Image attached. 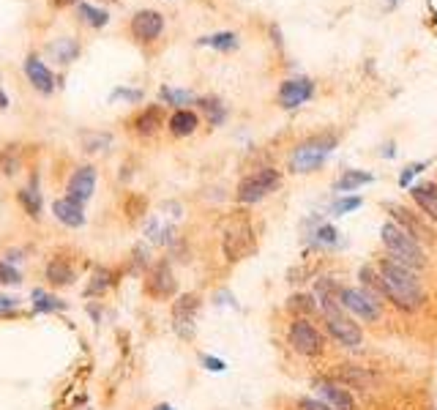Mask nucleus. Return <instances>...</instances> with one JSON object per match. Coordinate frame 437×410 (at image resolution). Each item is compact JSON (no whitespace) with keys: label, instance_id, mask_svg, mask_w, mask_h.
Returning <instances> with one entry per match:
<instances>
[{"label":"nucleus","instance_id":"nucleus-1","mask_svg":"<svg viewBox=\"0 0 437 410\" xmlns=\"http://www.w3.org/2000/svg\"><path fill=\"white\" fill-rule=\"evenodd\" d=\"M374 266H377L380 276H383L388 301L394 303L396 309H402V312H416V309L423 306L426 293H423V287H421V282H419V271L396 263L394 257H380Z\"/></svg>","mask_w":437,"mask_h":410},{"label":"nucleus","instance_id":"nucleus-2","mask_svg":"<svg viewBox=\"0 0 437 410\" xmlns=\"http://www.w3.org/2000/svg\"><path fill=\"white\" fill-rule=\"evenodd\" d=\"M380 241H383L385 252H388V257H394L396 263H402V266L413 268V271H423L426 268V252L421 247V241H416L413 235H407V232L396 225V222H383V227H380Z\"/></svg>","mask_w":437,"mask_h":410},{"label":"nucleus","instance_id":"nucleus-3","mask_svg":"<svg viewBox=\"0 0 437 410\" xmlns=\"http://www.w3.org/2000/svg\"><path fill=\"white\" fill-rule=\"evenodd\" d=\"M333 151H336V137H331V134L309 137V140L296 145V151L290 156V170L298 173V176L301 173H315V170H320L328 161Z\"/></svg>","mask_w":437,"mask_h":410},{"label":"nucleus","instance_id":"nucleus-4","mask_svg":"<svg viewBox=\"0 0 437 410\" xmlns=\"http://www.w3.org/2000/svg\"><path fill=\"white\" fill-rule=\"evenodd\" d=\"M279 186H281L279 170H274V167H260V170L249 173V176L238 183L235 197H238L241 205H254V203L265 200L268 195H274Z\"/></svg>","mask_w":437,"mask_h":410},{"label":"nucleus","instance_id":"nucleus-5","mask_svg":"<svg viewBox=\"0 0 437 410\" xmlns=\"http://www.w3.org/2000/svg\"><path fill=\"white\" fill-rule=\"evenodd\" d=\"M287 339H290V347L303 358H315L325 350V337L320 334L315 323H309L306 318H298L290 323Z\"/></svg>","mask_w":437,"mask_h":410},{"label":"nucleus","instance_id":"nucleus-6","mask_svg":"<svg viewBox=\"0 0 437 410\" xmlns=\"http://www.w3.org/2000/svg\"><path fill=\"white\" fill-rule=\"evenodd\" d=\"M339 301L347 309L355 320L364 323H377L383 315V306L374 296H369L364 287H342L339 290Z\"/></svg>","mask_w":437,"mask_h":410},{"label":"nucleus","instance_id":"nucleus-7","mask_svg":"<svg viewBox=\"0 0 437 410\" xmlns=\"http://www.w3.org/2000/svg\"><path fill=\"white\" fill-rule=\"evenodd\" d=\"M197 312H200V298L194 293H183L173 303V328L180 339H194L197 331Z\"/></svg>","mask_w":437,"mask_h":410},{"label":"nucleus","instance_id":"nucleus-8","mask_svg":"<svg viewBox=\"0 0 437 410\" xmlns=\"http://www.w3.org/2000/svg\"><path fill=\"white\" fill-rule=\"evenodd\" d=\"M385 211H388V216H391V222H396V225H399L407 235H413L416 241H421V244H432V241H435L432 227H429L419 214H413L410 208L396 205V203H385Z\"/></svg>","mask_w":437,"mask_h":410},{"label":"nucleus","instance_id":"nucleus-9","mask_svg":"<svg viewBox=\"0 0 437 410\" xmlns=\"http://www.w3.org/2000/svg\"><path fill=\"white\" fill-rule=\"evenodd\" d=\"M254 247V238H252V227H249V222L246 219H235L232 225H230L225 235H222V249L227 254V260H241L246 257V252H252Z\"/></svg>","mask_w":437,"mask_h":410},{"label":"nucleus","instance_id":"nucleus-10","mask_svg":"<svg viewBox=\"0 0 437 410\" xmlns=\"http://www.w3.org/2000/svg\"><path fill=\"white\" fill-rule=\"evenodd\" d=\"M312 389L317 392V399H323L333 410H355V396L347 392V386H342L333 377H315Z\"/></svg>","mask_w":437,"mask_h":410},{"label":"nucleus","instance_id":"nucleus-11","mask_svg":"<svg viewBox=\"0 0 437 410\" xmlns=\"http://www.w3.org/2000/svg\"><path fill=\"white\" fill-rule=\"evenodd\" d=\"M96 167H90V164H82V167H77L74 170V176L69 178V186H66V197L74 200V203H80V205H85L87 200L93 197L96 192Z\"/></svg>","mask_w":437,"mask_h":410},{"label":"nucleus","instance_id":"nucleus-12","mask_svg":"<svg viewBox=\"0 0 437 410\" xmlns=\"http://www.w3.org/2000/svg\"><path fill=\"white\" fill-rule=\"evenodd\" d=\"M145 290H148V296H153V298H173L178 285H175V274L170 263H156V266L151 268V274H148V279H145Z\"/></svg>","mask_w":437,"mask_h":410},{"label":"nucleus","instance_id":"nucleus-13","mask_svg":"<svg viewBox=\"0 0 437 410\" xmlns=\"http://www.w3.org/2000/svg\"><path fill=\"white\" fill-rule=\"evenodd\" d=\"M312 93H315V82H312V80H306V77L287 80V82H281V88H279V104L284 109H296V107H301L306 99H312Z\"/></svg>","mask_w":437,"mask_h":410},{"label":"nucleus","instance_id":"nucleus-14","mask_svg":"<svg viewBox=\"0 0 437 410\" xmlns=\"http://www.w3.org/2000/svg\"><path fill=\"white\" fill-rule=\"evenodd\" d=\"M161 31H164V17L153 9H145L131 19V33L140 41H153V38L161 36Z\"/></svg>","mask_w":437,"mask_h":410},{"label":"nucleus","instance_id":"nucleus-15","mask_svg":"<svg viewBox=\"0 0 437 410\" xmlns=\"http://www.w3.org/2000/svg\"><path fill=\"white\" fill-rule=\"evenodd\" d=\"M336 380L342 383V386H347V389H372L374 386V374L369 372L367 367H358V364H339V369H336Z\"/></svg>","mask_w":437,"mask_h":410},{"label":"nucleus","instance_id":"nucleus-16","mask_svg":"<svg viewBox=\"0 0 437 410\" xmlns=\"http://www.w3.org/2000/svg\"><path fill=\"white\" fill-rule=\"evenodd\" d=\"M410 195L416 200L423 214L429 216L432 222H437V183L435 180H421L416 186H410Z\"/></svg>","mask_w":437,"mask_h":410},{"label":"nucleus","instance_id":"nucleus-17","mask_svg":"<svg viewBox=\"0 0 437 410\" xmlns=\"http://www.w3.org/2000/svg\"><path fill=\"white\" fill-rule=\"evenodd\" d=\"M53 214H55V219H58L60 225H66V227H82V225H85V211H82V205L74 203V200H69V197L55 200Z\"/></svg>","mask_w":437,"mask_h":410},{"label":"nucleus","instance_id":"nucleus-18","mask_svg":"<svg viewBox=\"0 0 437 410\" xmlns=\"http://www.w3.org/2000/svg\"><path fill=\"white\" fill-rule=\"evenodd\" d=\"M25 74H28V80L33 82L36 90H41V93H50L55 88V77L53 72L44 66V60H38V58H28L25 60Z\"/></svg>","mask_w":437,"mask_h":410},{"label":"nucleus","instance_id":"nucleus-19","mask_svg":"<svg viewBox=\"0 0 437 410\" xmlns=\"http://www.w3.org/2000/svg\"><path fill=\"white\" fill-rule=\"evenodd\" d=\"M44 276L53 287H66L74 282V266L66 257H53L44 268Z\"/></svg>","mask_w":437,"mask_h":410},{"label":"nucleus","instance_id":"nucleus-20","mask_svg":"<svg viewBox=\"0 0 437 410\" xmlns=\"http://www.w3.org/2000/svg\"><path fill=\"white\" fill-rule=\"evenodd\" d=\"M358 279H361V287L367 290L369 296H374L377 301H388V296H385L383 276H380L377 266H372V263L361 266V271H358Z\"/></svg>","mask_w":437,"mask_h":410},{"label":"nucleus","instance_id":"nucleus-21","mask_svg":"<svg viewBox=\"0 0 437 410\" xmlns=\"http://www.w3.org/2000/svg\"><path fill=\"white\" fill-rule=\"evenodd\" d=\"M372 180H374L372 173H364V170H345L342 178L333 183V192H358L361 186H367Z\"/></svg>","mask_w":437,"mask_h":410},{"label":"nucleus","instance_id":"nucleus-22","mask_svg":"<svg viewBox=\"0 0 437 410\" xmlns=\"http://www.w3.org/2000/svg\"><path fill=\"white\" fill-rule=\"evenodd\" d=\"M197 126H200V118L194 115L192 109H178L170 118V131L175 137H189V134L197 131Z\"/></svg>","mask_w":437,"mask_h":410},{"label":"nucleus","instance_id":"nucleus-23","mask_svg":"<svg viewBox=\"0 0 437 410\" xmlns=\"http://www.w3.org/2000/svg\"><path fill=\"white\" fill-rule=\"evenodd\" d=\"M145 235H148V241H153V244H173L175 238V227L173 225H167V222H161V219H151L148 222V227H145Z\"/></svg>","mask_w":437,"mask_h":410},{"label":"nucleus","instance_id":"nucleus-24","mask_svg":"<svg viewBox=\"0 0 437 410\" xmlns=\"http://www.w3.org/2000/svg\"><path fill=\"white\" fill-rule=\"evenodd\" d=\"M33 312H44V315H50V312H63L66 309V301L63 298H58L53 293H44V290H33Z\"/></svg>","mask_w":437,"mask_h":410},{"label":"nucleus","instance_id":"nucleus-25","mask_svg":"<svg viewBox=\"0 0 437 410\" xmlns=\"http://www.w3.org/2000/svg\"><path fill=\"white\" fill-rule=\"evenodd\" d=\"M158 124H161V109L148 107V109H142L140 115L134 118V131L148 137V134H153V131H156Z\"/></svg>","mask_w":437,"mask_h":410},{"label":"nucleus","instance_id":"nucleus-26","mask_svg":"<svg viewBox=\"0 0 437 410\" xmlns=\"http://www.w3.org/2000/svg\"><path fill=\"white\" fill-rule=\"evenodd\" d=\"M17 200H19V205L28 211L31 219H38V216H41V195L36 192V183L22 186V189L17 192Z\"/></svg>","mask_w":437,"mask_h":410},{"label":"nucleus","instance_id":"nucleus-27","mask_svg":"<svg viewBox=\"0 0 437 410\" xmlns=\"http://www.w3.org/2000/svg\"><path fill=\"white\" fill-rule=\"evenodd\" d=\"M200 107H203V112L208 115V124L210 126H222L225 124V104L216 99V96H205V99H200Z\"/></svg>","mask_w":437,"mask_h":410},{"label":"nucleus","instance_id":"nucleus-28","mask_svg":"<svg viewBox=\"0 0 437 410\" xmlns=\"http://www.w3.org/2000/svg\"><path fill=\"white\" fill-rule=\"evenodd\" d=\"M53 55L58 63H71L80 55V44L74 38H58L53 44Z\"/></svg>","mask_w":437,"mask_h":410},{"label":"nucleus","instance_id":"nucleus-29","mask_svg":"<svg viewBox=\"0 0 437 410\" xmlns=\"http://www.w3.org/2000/svg\"><path fill=\"white\" fill-rule=\"evenodd\" d=\"M200 44L205 47H213V50H235L238 47V36L232 31H225V33H213V36H203Z\"/></svg>","mask_w":437,"mask_h":410},{"label":"nucleus","instance_id":"nucleus-30","mask_svg":"<svg viewBox=\"0 0 437 410\" xmlns=\"http://www.w3.org/2000/svg\"><path fill=\"white\" fill-rule=\"evenodd\" d=\"M80 17H82V22L93 25V28H104L107 22H109V14H107V11H102V9H93V6H87V3L80 6Z\"/></svg>","mask_w":437,"mask_h":410},{"label":"nucleus","instance_id":"nucleus-31","mask_svg":"<svg viewBox=\"0 0 437 410\" xmlns=\"http://www.w3.org/2000/svg\"><path fill=\"white\" fill-rule=\"evenodd\" d=\"M109 285H112V274H109L107 268H96V274H93V282L87 285L85 296H99V293H104Z\"/></svg>","mask_w":437,"mask_h":410},{"label":"nucleus","instance_id":"nucleus-32","mask_svg":"<svg viewBox=\"0 0 437 410\" xmlns=\"http://www.w3.org/2000/svg\"><path fill=\"white\" fill-rule=\"evenodd\" d=\"M287 306L293 309V312H312L317 306V296L315 293H301V296H293Z\"/></svg>","mask_w":437,"mask_h":410},{"label":"nucleus","instance_id":"nucleus-33","mask_svg":"<svg viewBox=\"0 0 437 410\" xmlns=\"http://www.w3.org/2000/svg\"><path fill=\"white\" fill-rule=\"evenodd\" d=\"M361 197H339L336 203H333V208H331V214L336 216H342V214H350V211H355V208H361Z\"/></svg>","mask_w":437,"mask_h":410},{"label":"nucleus","instance_id":"nucleus-34","mask_svg":"<svg viewBox=\"0 0 437 410\" xmlns=\"http://www.w3.org/2000/svg\"><path fill=\"white\" fill-rule=\"evenodd\" d=\"M429 167V161H413V164H407L402 170V176H399V186H410V180L416 178L419 173H423Z\"/></svg>","mask_w":437,"mask_h":410},{"label":"nucleus","instance_id":"nucleus-35","mask_svg":"<svg viewBox=\"0 0 437 410\" xmlns=\"http://www.w3.org/2000/svg\"><path fill=\"white\" fill-rule=\"evenodd\" d=\"M161 99H164L167 104H186V102H192V93H189V90L161 88Z\"/></svg>","mask_w":437,"mask_h":410},{"label":"nucleus","instance_id":"nucleus-36","mask_svg":"<svg viewBox=\"0 0 437 410\" xmlns=\"http://www.w3.org/2000/svg\"><path fill=\"white\" fill-rule=\"evenodd\" d=\"M22 274L14 266H9L6 260H0V285H19Z\"/></svg>","mask_w":437,"mask_h":410},{"label":"nucleus","instance_id":"nucleus-37","mask_svg":"<svg viewBox=\"0 0 437 410\" xmlns=\"http://www.w3.org/2000/svg\"><path fill=\"white\" fill-rule=\"evenodd\" d=\"M336 238H339V232H336V227H331V225H323L320 230L315 232V244H325V247H331V244H336Z\"/></svg>","mask_w":437,"mask_h":410},{"label":"nucleus","instance_id":"nucleus-38","mask_svg":"<svg viewBox=\"0 0 437 410\" xmlns=\"http://www.w3.org/2000/svg\"><path fill=\"white\" fill-rule=\"evenodd\" d=\"M109 143H112V137H107V134H87L85 151H104Z\"/></svg>","mask_w":437,"mask_h":410},{"label":"nucleus","instance_id":"nucleus-39","mask_svg":"<svg viewBox=\"0 0 437 410\" xmlns=\"http://www.w3.org/2000/svg\"><path fill=\"white\" fill-rule=\"evenodd\" d=\"M298 408L301 410H333L331 405H325V402L317 399V396H301V399H298Z\"/></svg>","mask_w":437,"mask_h":410},{"label":"nucleus","instance_id":"nucleus-40","mask_svg":"<svg viewBox=\"0 0 437 410\" xmlns=\"http://www.w3.org/2000/svg\"><path fill=\"white\" fill-rule=\"evenodd\" d=\"M203 367H205L208 372H225V369H227V364L216 356H203Z\"/></svg>","mask_w":437,"mask_h":410},{"label":"nucleus","instance_id":"nucleus-41","mask_svg":"<svg viewBox=\"0 0 437 410\" xmlns=\"http://www.w3.org/2000/svg\"><path fill=\"white\" fill-rule=\"evenodd\" d=\"M17 306V301L11 298V296H0V315H6V312H11Z\"/></svg>","mask_w":437,"mask_h":410},{"label":"nucleus","instance_id":"nucleus-42","mask_svg":"<svg viewBox=\"0 0 437 410\" xmlns=\"http://www.w3.org/2000/svg\"><path fill=\"white\" fill-rule=\"evenodd\" d=\"M115 96H123V99H129V102H137L142 93L140 90H115V93H112V99H115Z\"/></svg>","mask_w":437,"mask_h":410},{"label":"nucleus","instance_id":"nucleus-43","mask_svg":"<svg viewBox=\"0 0 437 410\" xmlns=\"http://www.w3.org/2000/svg\"><path fill=\"white\" fill-rule=\"evenodd\" d=\"M58 6H71V3H77V0H55Z\"/></svg>","mask_w":437,"mask_h":410},{"label":"nucleus","instance_id":"nucleus-44","mask_svg":"<svg viewBox=\"0 0 437 410\" xmlns=\"http://www.w3.org/2000/svg\"><path fill=\"white\" fill-rule=\"evenodd\" d=\"M6 104H9V102H6V96H3V90H0V109L6 107Z\"/></svg>","mask_w":437,"mask_h":410},{"label":"nucleus","instance_id":"nucleus-45","mask_svg":"<svg viewBox=\"0 0 437 410\" xmlns=\"http://www.w3.org/2000/svg\"><path fill=\"white\" fill-rule=\"evenodd\" d=\"M153 410H175V408H173V405H156Z\"/></svg>","mask_w":437,"mask_h":410}]
</instances>
